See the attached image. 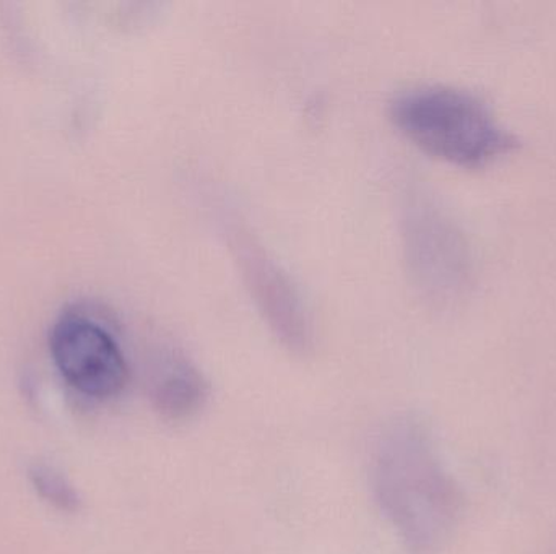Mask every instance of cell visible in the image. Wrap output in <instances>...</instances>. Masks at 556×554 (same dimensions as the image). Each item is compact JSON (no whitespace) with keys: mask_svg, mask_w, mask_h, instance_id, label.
<instances>
[{"mask_svg":"<svg viewBox=\"0 0 556 554\" xmlns=\"http://www.w3.org/2000/svg\"><path fill=\"white\" fill-rule=\"evenodd\" d=\"M371 478L376 500L408 552H440L456 529L460 494L420 423L397 420L382 431Z\"/></svg>","mask_w":556,"mask_h":554,"instance_id":"6da1fadb","label":"cell"},{"mask_svg":"<svg viewBox=\"0 0 556 554\" xmlns=\"http://www.w3.org/2000/svg\"><path fill=\"white\" fill-rule=\"evenodd\" d=\"M389 114L425 152L466 168H482L516 146L482 98L451 85L399 90L389 101Z\"/></svg>","mask_w":556,"mask_h":554,"instance_id":"7a4b0ae2","label":"cell"},{"mask_svg":"<svg viewBox=\"0 0 556 554\" xmlns=\"http://www.w3.org/2000/svg\"><path fill=\"white\" fill-rule=\"evenodd\" d=\"M404 249L415 285L427 298L450 302L470 285L473 266L469 244L453 218L430 198L408 202Z\"/></svg>","mask_w":556,"mask_h":554,"instance_id":"3957f363","label":"cell"},{"mask_svg":"<svg viewBox=\"0 0 556 554\" xmlns=\"http://www.w3.org/2000/svg\"><path fill=\"white\" fill-rule=\"evenodd\" d=\"M52 358L64 379L81 396L110 400L129 383V364L116 338L84 315H64L51 331Z\"/></svg>","mask_w":556,"mask_h":554,"instance_id":"277c9868","label":"cell"},{"mask_svg":"<svg viewBox=\"0 0 556 554\" xmlns=\"http://www.w3.org/2000/svg\"><path fill=\"white\" fill-rule=\"evenodd\" d=\"M230 241L244 280L278 340L294 353H306L313 347V324L296 283L250 231L235 227Z\"/></svg>","mask_w":556,"mask_h":554,"instance_id":"5b68a950","label":"cell"},{"mask_svg":"<svg viewBox=\"0 0 556 554\" xmlns=\"http://www.w3.org/2000/svg\"><path fill=\"white\" fill-rule=\"evenodd\" d=\"M150 396L163 418L173 423L186 422L204 409L208 384L181 351L168 348L156 360Z\"/></svg>","mask_w":556,"mask_h":554,"instance_id":"8992f818","label":"cell"},{"mask_svg":"<svg viewBox=\"0 0 556 554\" xmlns=\"http://www.w3.org/2000/svg\"><path fill=\"white\" fill-rule=\"evenodd\" d=\"M28 477L38 497L55 510L71 514L80 510V497L58 468L35 464L29 467Z\"/></svg>","mask_w":556,"mask_h":554,"instance_id":"52a82bcc","label":"cell"}]
</instances>
